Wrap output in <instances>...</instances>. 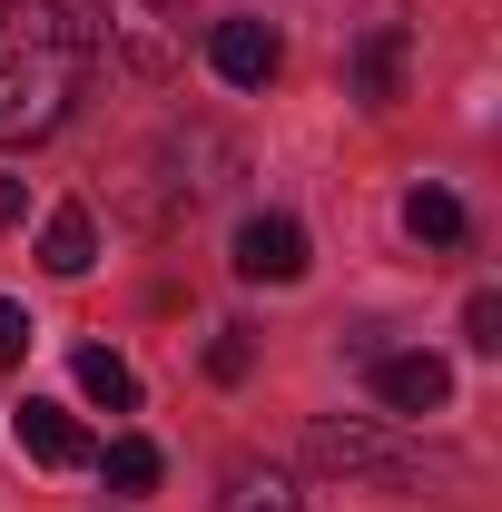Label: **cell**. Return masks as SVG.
I'll list each match as a JSON object with an SVG mask.
<instances>
[{"mask_svg": "<svg viewBox=\"0 0 502 512\" xmlns=\"http://www.w3.org/2000/svg\"><path fill=\"white\" fill-rule=\"evenodd\" d=\"M217 512H306V503H296V483L276 463H227L217 473Z\"/></svg>", "mask_w": 502, "mask_h": 512, "instance_id": "cell-9", "label": "cell"}, {"mask_svg": "<svg viewBox=\"0 0 502 512\" xmlns=\"http://www.w3.org/2000/svg\"><path fill=\"white\" fill-rule=\"evenodd\" d=\"M79 79H89V30L60 0H0V148L50 138Z\"/></svg>", "mask_w": 502, "mask_h": 512, "instance_id": "cell-1", "label": "cell"}, {"mask_svg": "<svg viewBox=\"0 0 502 512\" xmlns=\"http://www.w3.org/2000/svg\"><path fill=\"white\" fill-rule=\"evenodd\" d=\"M404 50H414L404 20H375V30L345 50V99H355V109H394V99H404Z\"/></svg>", "mask_w": 502, "mask_h": 512, "instance_id": "cell-5", "label": "cell"}, {"mask_svg": "<svg viewBox=\"0 0 502 512\" xmlns=\"http://www.w3.org/2000/svg\"><path fill=\"white\" fill-rule=\"evenodd\" d=\"M207 69H217L227 89H266V79L286 69V40H276L266 20H217V30H207Z\"/></svg>", "mask_w": 502, "mask_h": 512, "instance_id": "cell-7", "label": "cell"}, {"mask_svg": "<svg viewBox=\"0 0 502 512\" xmlns=\"http://www.w3.org/2000/svg\"><path fill=\"white\" fill-rule=\"evenodd\" d=\"M10 444L30 453V463H50V473H69V463H89V434L69 424L60 404H40V394H30V404L10 414Z\"/></svg>", "mask_w": 502, "mask_h": 512, "instance_id": "cell-8", "label": "cell"}, {"mask_svg": "<svg viewBox=\"0 0 502 512\" xmlns=\"http://www.w3.org/2000/svg\"><path fill=\"white\" fill-rule=\"evenodd\" d=\"M237 276L247 286H296L306 276V227L286 207H256L247 227H237Z\"/></svg>", "mask_w": 502, "mask_h": 512, "instance_id": "cell-4", "label": "cell"}, {"mask_svg": "<svg viewBox=\"0 0 502 512\" xmlns=\"http://www.w3.org/2000/svg\"><path fill=\"white\" fill-rule=\"evenodd\" d=\"M247 365H256V345L237 335V325H217V335H207V375H217V384H247Z\"/></svg>", "mask_w": 502, "mask_h": 512, "instance_id": "cell-14", "label": "cell"}, {"mask_svg": "<svg viewBox=\"0 0 502 512\" xmlns=\"http://www.w3.org/2000/svg\"><path fill=\"white\" fill-rule=\"evenodd\" d=\"M69 375H79V394H89L99 414H138V375H128L109 345H79V355H69Z\"/></svg>", "mask_w": 502, "mask_h": 512, "instance_id": "cell-10", "label": "cell"}, {"mask_svg": "<svg viewBox=\"0 0 502 512\" xmlns=\"http://www.w3.org/2000/svg\"><path fill=\"white\" fill-rule=\"evenodd\" d=\"M404 227H414V247H463V237H473V217H463L453 188H414L404 197Z\"/></svg>", "mask_w": 502, "mask_h": 512, "instance_id": "cell-12", "label": "cell"}, {"mask_svg": "<svg viewBox=\"0 0 502 512\" xmlns=\"http://www.w3.org/2000/svg\"><path fill=\"white\" fill-rule=\"evenodd\" d=\"M109 50L138 79H168L188 60V0H109Z\"/></svg>", "mask_w": 502, "mask_h": 512, "instance_id": "cell-3", "label": "cell"}, {"mask_svg": "<svg viewBox=\"0 0 502 512\" xmlns=\"http://www.w3.org/2000/svg\"><path fill=\"white\" fill-rule=\"evenodd\" d=\"M99 473H109V493H148L158 483V444L148 434H119V444L99 453Z\"/></svg>", "mask_w": 502, "mask_h": 512, "instance_id": "cell-13", "label": "cell"}, {"mask_svg": "<svg viewBox=\"0 0 502 512\" xmlns=\"http://www.w3.org/2000/svg\"><path fill=\"white\" fill-rule=\"evenodd\" d=\"M306 453L325 463V473H345V483H414V453L384 434L375 414H325L306 434Z\"/></svg>", "mask_w": 502, "mask_h": 512, "instance_id": "cell-2", "label": "cell"}, {"mask_svg": "<svg viewBox=\"0 0 502 512\" xmlns=\"http://www.w3.org/2000/svg\"><path fill=\"white\" fill-rule=\"evenodd\" d=\"M20 217H30V188H20V178H0V227H20Z\"/></svg>", "mask_w": 502, "mask_h": 512, "instance_id": "cell-17", "label": "cell"}, {"mask_svg": "<svg viewBox=\"0 0 502 512\" xmlns=\"http://www.w3.org/2000/svg\"><path fill=\"white\" fill-rule=\"evenodd\" d=\"M20 355H30V316L0 296V365H20Z\"/></svg>", "mask_w": 502, "mask_h": 512, "instance_id": "cell-16", "label": "cell"}, {"mask_svg": "<svg viewBox=\"0 0 502 512\" xmlns=\"http://www.w3.org/2000/svg\"><path fill=\"white\" fill-rule=\"evenodd\" d=\"M463 335H473V345H483V355H493V345H502V296H493V286H483V296H473V306H463Z\"/></svg>", "mask_w": 502, "mask_h": 512, "instance_id": "cell-15", "label": "cell"}, {"mask_svg": "<svg viewBox=\"0 0 502 512\" xmlns=\"http://www.w3.org/2000/svg\"><path fill=\"white\" fill-rule=\"evenodd\" d=\"M375 404H384V414H443V404H453V365L424 355V345L375 355Z\"/></svg>", "mask_w": 502, "mask_h": 512, "instance_id": "cell-6", "label": "cell"}, {"mask_svg": "<svg viewBox=\"0 0 502 512\" xmlns=\"http://www.w3.org/2000/svg\"><path fill=\"white\" fill-rule=\"evenodd\" d=\"M40 266H50V276H89V266H99V227H89V207H60V217L40 227Z\"/></svg>", "mask_w": 502, "mask_h": 512, "instance_id": "cell-11", "label": "cell"}]
</instances>
